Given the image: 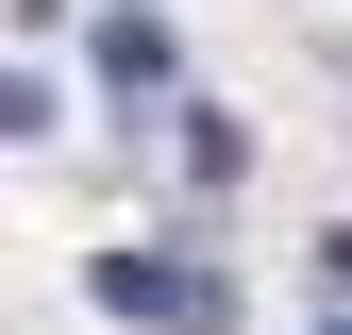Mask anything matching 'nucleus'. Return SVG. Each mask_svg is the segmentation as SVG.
<instances>
[{
  "mask_svg": "<svg viewBox=\"0 0 352 335\" xmlns=\"http://www.w3.org/2000/svg\"><path fill=\"white\" fill-rule=\"evenodd\" d=\"M84 51H101V84H118V101H168V84H185V34H168V17H101Z\"/></svg>",
  "mask_w": 352,
  "mask_h": 335,
  "instance_id": "obj_2",
  "label": "nucleus"
},
{
  "mask_svg": "<svg viewBox=\"0 0 352 335\" xmlns=\"http://www.w3.org/2000/svg\"><path fill=\"white\" fill-rule=\"evenodd\" d=\"M235 168H252L235 117H185V201H235Z\"/></svg>",
  "mask_w": 352,
  "mask_h": 335,
  "instance_id": "obj_3",
  "label": "nucleus"
},
{
  "mask_svg": "<svg viewBox=\"0 0 352 335\" xmlns=\"http://www.w3.org/2000/svg\"><path fill=\"white\" fill-rule=\"evenodd\" d=\"M319 285H336V302H352V218H336V235H319Z\"/></svg>",
  "mask_w": 352,
  "mask_h": 335,
  "instance_id": "obj_4",
  "label": "nucleus"
},
{
  "mask_svg": "<svg viewBox=\"0 0 352 335\" xmlns=\"http://www.w3.org/2000/svg\"><path fill=\"white\" fill-rule=\"evenodd\" d=\"M84 302H118L135 335H235V285L168 268V251H84Z\"/></svg>",
  "mask_w": 352,
  "mask_h": 335,
  "instance_id": "obj_1",
  "label": "nucleus"
},
{
  "mask_svg": "<svg viewBox=\"0 0 352 335\" xmlns=\"http://www.w3.org/2000/svg\"><path fill=\"white\" fill-rule=\"evenodd\" d=\"M319 335H352V319H319Z\"/></svg>",
  "mask_w": 352,
  "mask_h": 335,
  "instance_id": "obj_5",
  "label": "nucleus"
}]
</instances>
